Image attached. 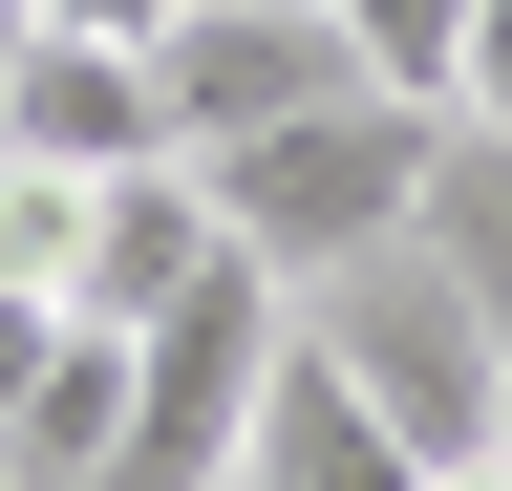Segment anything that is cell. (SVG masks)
<instances>
[{"label":"cell","instance_id":"cell-1","mask_svg":"<svg viewBox=\"0 0 512 491\" xmlns=\"http://www.w3.org/2000/svg\"><path fill=\"white\" fill-rule=\"evenodd\" d=\"M427 150H448V107H406V86H320L299 129H256V150H214V235L278 299H320L342 257H384V235H427Z\"/></svg>","mask_w":512,"mask_h":491},{"label":"cell","instance_id":"cell-2","mask_svg":"<svg viewBox=\"0 0 512 491\" xmlns=\"http://www.w3.org/2000/svg\"><path fill=\"white\" fill-rule=\"evenodd\" d=\"M299 342L342 363V385H363L384 427H406L427 470H448V449H491V406H512V342H491V299L448 278L427 235H384V257H342V278L299 299Z\"/></svg>","mask_w":512,"mask_h":491},{"label":"cell","instance_id":"cell-3","mask_svg":"<svg viewBox=\"0 0 512 491\" xmlns=\"http://www.w3.org/2000/svg\"><path fill=\"white\" fill-rule=\"evenodd\" d=\"M278 321H299V299L256 278V257H214V278H192V299H171L150 342H128V427H107V470H86V491H235Z\"/></svg>","mask_w":512,"mask_h":491},{"label":"cell","instance_id":"cell-4","mask_svg":"<svg viewBox=\"0 0 512 491\" xmlns=\"http://www.w3.org/2000/svg\"><path fill=\"white\" fill-rule=\"evenodd\" d=\"M320 86H363L320 0H171V22H150V107H171V150H192V171L256 150V129H299Z\"/></svg>","mask_w":512,"mask_h":491},{"label":"cell","instance_id":"cell-5","mask_svg":"<svg viewBox=\"0 0 512 491\" xmlns=\"http://www.w3.org/2000/svg\"><path fill=\"white\" fill-rule=\"evenodd\" d=\"M214 257H235V235H214V171H192V150H150V171H107V193H86V278H64V321L150 342Z\"/></svg>","mask_w":512,"mask_h":491},{"label":"cell","instance_id":"cell-6","mask_svg":"<svg viewBox=\"0 0 512 491\" xmlns=\"http://www.w3.org/2000/svg\"><path fill=\"white\" fill-rule=\"evenodd\" d=\"M0 150H43V171H150V150H171V107H150V43L22 22V86H0Z\"/></svg>","mask_w":512,"mask_h":491},{"label":"cell","instance_id":"cell-7","mask_svg":"<svg viewBox=\"0 0 512 491\" xmlns=\"http://www.w3.org/2000/svg\"><path fill=\"white\" fill-rule=\"evenodd\" d=\"M235 491H427V449L384 427L342 363H320L299 321H278V363H256V449H235Z\"/></svg>","mask_w":512,"mask_h":491},{"label":"cell","instance_id":"cell-8","mask_svg":"<svg viewBox=\"0 0 512 491\" xmlns=\"http://www.w3.org/2000/svg\"><path fill=\"white\" fill-rule=\"evenodd\" d=\"M107 427H128V342H107V321H64V363L22 385V427H0V491H86V470H107Z\"/></svg>","mask_w":512,"mask_h":491},{"label":"cell","instance_id":"cell-9","mask_svg":"<svg viewBox=\"0 0 512 491\" xmlns=\"http://www.w3.org/2000/svg\"><path fill=\"white\" fill-rule=\"evenodd\" d=\"M427 257L491 299V342H512V129H448L427 150Z\"/></svg>","mask_w":512,"mask_h":491},{"label":"cell","instance_id":"cell-10","mask_svg":"<svg viewBox=\"0 0 512 491\" xmlns=\"http://www.w3.org/2000/svg\"><path fill=\"white\" fill-rule=\"evenodd\" d=\"M320 22H342V65L406 86V107H448V65H470V0H320Z\"/></svg>","mask_w":512,"mask_h":491},{"label":"cell","instance_id":"cell-11","mask_svg":"<svg viewBox=\"0 0 512 491\" xmlns=\"http://www.w3.org/2000/svg\"><path fill=\"white\" fill-rule=\"evenodd\" d=\"M86 193H107V171L0 150V278H22V299H64V278H86Z\"/></svg>","mask_w":512,"mask_h":491},{"label":"cell","instance_id":"cell-12","mask_svg":"<svg viewBox=\"0 0 512 491\" xmlns=\"http://www.w3.org/2000/svg\"><path fill=\"white\" fill-rule=\"evenodd\" d=\"M448 129H512V0H470V65H448Z\"/></svg>","mask_w":512,"mask_h":491},{"label":"cell","instance_id":"cell-13","mask_svg":"<svg viewBox=\"0 0 512 491\" xmlns=\"http://www.w3.org/2000/svg\"><path fill=\"white\" fill-rule=\"evenodd\" d=\"M43 363H64V299H22V278H0V427H22V385H43Z\"/></svg>","mask_w":512,"mask_h":491},{"label":"cell","instance_id":"cell-14","mask_svg":"<svg viewBox=\"0 0 512 491\" xmlns=\"http://www.w3.org/2000/svg\"><path fill=\"white\" fill-rule=\"evenodd\" d=\"M22 22H86V43H150L171 0H22Z\"/></svg>","mask_w":512,"mask_h":491},{"label":"cell","instance_id":"cell-15","mask_svg":"<svg viewBox=\"0 0 512 491\" xmlns=\"http://www.w3.org/2000/svg\"><path fill=\"white\" fill-rule=\"evenodd\" d=\"M427 491H512V449H448V470H427Z\"/></svg>","mask_w":512,"mask_h":491},{"label":"cell","instance_id":"cell-16","mask_svg":"<svg viewBox=\"0 0 512 491\" xmlns=\"http://www.w3.org/2000/svg\"><path fill=\"white\" fill-rule=\"evenodd\" d=\"M0 86H22V0H0Z\"/></svg>","mask_w":512,"mask_h":491},{"label":"cell","instance_id":"cell-17","mask_svg":"<svg viewBox=\"0 0 512 491\" xmlns=\"http://www.w3.org/2000/svg\"><path fill=\"white\" fill-rule=\"evenodd\" d=\"M491 449H512V406H491Z\"/></svg>","mask_w":512,"mask_h":491}]
</instances>
